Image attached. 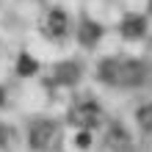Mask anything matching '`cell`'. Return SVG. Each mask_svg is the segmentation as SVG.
<instances>
[{"mask_svg": "<svg viewBox=\"0 0 152 152\" xmlns=\"http://www.w3.org/2000/svg\"><path fill=\"white\" fill-rule=\"evenodd\" d=\"M28 141L33 149H53L58 141V124L50 122V119H39L31 124V133H28Z\"/></svg>", "mask_w": 152, "mask_h": 152, "instance_id": "cell-2", "label": "cell"}, {"mask_svg": "<svg viewBox=\"0 0 152 152\" xmlns=\"http://www.w3.org/2000/svg\"><path fill=\"white\" fill-rule=\"evenodd\" d=\"M69 122L77 124V127H94L100 122V105L91 100H80L69 108Z\"/></svg>", "mask_w": 152, "mask_h": 152, "instance_id": "cell-3", "label": "cell"}, {"mask_svg": "<svg viewBox=\"0 0 152 152\" xmlns=\"http://www.w3.org/2000/svg\"><path fill=\"white\" fill-rule=\"evenodd\" d=\"M66 31H69V20H66V14L61 11V8H53V11L47 14V20H44V33H47L50 39H61Z\"/></svg>", "mask_w": 152, "mask_h": 152, "instance_id": "cell-4", "label": "cell"}, {"mask_svg": "<svg viewBox=\"0 0 152 152\" xmlns=\"http://www.w3.org/2000/svg\"><path fill=\"white\" fill-rule=\"evenodd\" d=\"M80 77V66L75 64V61H66V64H58L56 66V80L58 83H75V80Z\"/></svg>", "mask_w": 152, "mask_h": 152, "instance_id": "cell-6", "label": "cell"}, {"mask_svg": "<svg viewBox=\"0 0 152 152\" xmlns=\"http://www.w3.org/2000/svg\"><path fill=\"white\" fill-rule=\"evenodd\" d=\"M6 138V133H3V124H0V141H3Z\"/></svg>", "mask_w": 152, "mask_h": 152, "instance_id": "cell-11", "label": "cell"}, {"mask_svg": "<svg viewBox=\"0 0 152 152\" xmlns=\"http://www.w3.org/2000/svg\"><path fill=\"white\" fill-rule=\"evenodd\" d=\"M100 77L111 86H141L147 66L136 58H105L100 64Z\"/></svg>", "mask_w": 152, "mask_h": 152, "instance_id": "cell-1", "label": "cell"}, {"mask_svg": "<svg viewBox=\"0 0 152 152\" xmlns=\"http://www.w3.org/2000/svg\"><path fill=\"white\" fill-rule=\"evenodd\" d=\"M17 69H20V75H33V72H36V64H33L31 56H22V61H20Z\"/></svg>", "mask_w": 152, "mask_h": 152, "instance_id": "cell-10", "label": "cell"}, {"mask_svg": "<svg viewBox=\"0 0 152 152\" xmlns=\"http://www.w3.org/2000/svg\"><path fill=\"white\" fill-rule=\"evenodd\" d=\"M108 144L116 147L119 152H124V149H127V144H130V138H127V133H124L119 124H113V130L108 133Z\"/></svg>", "mask_w": 152, "mask_h": 152, "instance_id": "cell-8", "label": "cell"}, {"mask_svg": "<svg viewBox=\"0 0 152 152\" xmlns=\"http://www.w3.org/2000/svg\"><path fill=\"white\" fill-rule=\"evenodd\" d=\"M100 33H102V28L97 22L83 20V25H80V42H83V44H94L97 39H100Z\"/></svg>", "mask_w": 152, "mask_h": 152, "instance_id": "cell-7", "label": "cell"}, {"mask_svg": "<svg viewBox=\"0 0 152 152\" xmlns=\"http://www.w3.org/2000/svg\"><path fill=\"white\" fill-rule=\"evenodd\" d=\"M122 33L127 39H141L147 33V22H144V17H127V20L122 22Z\"/></svg>", "mask_w": 152, "mask_h": 152, "instance_id": "cell-5", "label": "cell"}, {"mask_svg": "<svg viewBox=\"0 0 152 152\" xmlns=\"http://www.w3.org/2000/svg\"><path fill=\"white\" fill-rule=\"evenodd\" d=\"M138 124L144 130H152V105H144V108L138 111Z\"/></svg>", "mask_w": 152, "mask_h": 152, "instance_id": "cell-9", "label": "cell"}]
</instances>
